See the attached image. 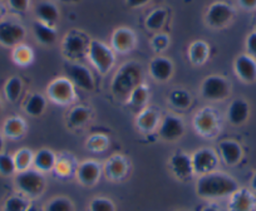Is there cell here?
I'll return each instance as SVG.
<instances>
[{"instance_id": "obj_7", "label": "cell", "mask_w": 256, "mask_h": 211, "mask_svg": "<svg viewBox=\"0 0 256 211\" xmlns=\"http://www.w3.org/2000/svg\"><path fill=\"white\" fill-rule=\"evenodd\" d=\"M200 94L208 102H222L231 94L230 80L224 76H208L201 83Z\"/></svg>"}, {"instance_id": "obj_53", "label": "cell", "mask_w": 256, "mask_h": 211, "mask_svg": "<svg viewBox=\"0 0 256 211\" xmlns=\"http://www.w3.org/2000/svg\"><path fill=\"white\" fill-rule=\"evenodd\" d=\"M2 110H3V104H2V100H0V114H2Z\"/></svg>"}, {"instance_id": "obj_9", "label": "cell", "mask_w": 256, "mask_h": 211, "mask_svg": "<svg viewBox=\"0 0 256 211\" xmlns=\"http://www.w3.org/2000/svg\"><path fill=\"white\" fill-rule=\"evenodd\" d=\"M235 18V9L231 4L218 0L211 4L205 14V20L214 29H222L228 26Z\"/></svg>"}, {"instance_id": "obj_46", "label": "cell", "mask_w": 256, "mask_h": 211, "mask_svg": "<svg viewBox=\"0 0 256 211\" xmlns=\"http://www.w3.org/2000/svg\"><path fill=\"white\" fill-rule=\"evenodd\" d=\"M150 2H151V0H126V6L131 9H137L147 6Z\"/></svg>"}, {"instance_id": "obj_25", "label": "cell", "mask_w": 256, "mask_h": 211, "mask_svg": "<svg viewBox=\"0 0 256 211\" xmlns=\"http://www.w3.org/2000/svg\"><path fill=\"white\" fill-rule=\"evenodd\" d=\"M26 131H28V124H26V120L20 116L8 117L3 122V127H2V134L4 136V138L13 140V141L23 138Z\"/></svg>"}, {"instance_id": "obj_34", "label": "cell", "mask_w": 256, "mask_h": 211, "mask_svg": "<svg viewBox=\"0 0 256 211\" xmlns=\"http://www.w3.org/2000/svg\"><path fill=\"white\" fill-rule=\"evenodd\" d=\"M167 18H168V12L166 9L156 8L146 16V19H144V26H146L147 30L160 33L161 29L164 26V24H166Z\"/></svg>"}, {"instance_id": "obj_24", "label": "cell", "mask_w": 256, "mask_h": 211, "mask_svg": "<svg viewBox=\"0 0 256 211\" xmlns=\"http://www.w3.org/2000/svg\"><path fill=\"white\" fill-rule=\"evenodd\" d=\"M93 120V111L90 106L76 104L67 114V126L72 130L84 127Z\"/></svg>"}, {"instance_id": "obj_35", "label": "cell", "mask_w": 256, "mask_h": 211, "mask_svg": "<svg viewBox=\"0 0 256 211\" xmlns=\"http://www.w3.org/2000/svg\"><path fill=\"white\" fill-rule=\"evenodd\" d=\"M12 60L16 66L22 68H26L30 66L34 62V52L26 44H19V46H14L13 52H12Z\"/></svg>"}, {"instance_id": "obj_31", "label": "cell", "mask_w": 256, "mask_h": 211, "mask_svg": "<svg viewBox=\"0 0 256 211\" xmlns=\"http://www.w3.org/2000/svg\"><path fill=\"white\" fill-rule=\"evenodd\" d=\"M192 100H194L192 94L184 88H174L167 94V103L171 106L172 108L178 110V111L188 110L192 104Z\"/></svg>"}, {"instance_id": "obj_22", "label": "cell", "mask_w": 256, "mask_h": 211, "mask_svg": "<svg viewBox=\"0 0 256 211\" xmlns=\"http://www.w3.org/2000/svg\"><path fill=\"white\" fill-rule=\"evenodd\" d=\"M218 157L228 166H235L241 161L244 156V151L241 144L235 140H222L218 142Z\"/></svg>"}, {"instance_id": "obj_36", "label": "cell", "mask_w": 256, "mask_h": 211, "mask_svg": "<svg viewBox=\"0 0 256 211\" xmlns=\"http://www.w3.org/2000/svg\"><path fill=\"white\" fill-rule=\"evenodd\" d=\"M23 80L19 76H12L10 78H8V80L4 84V96H6V100L10 103L18 102V100L20 98L22 92H23Z\"/></svg>"}, {"instance_id": "obj_1", "label": "cell", "mask_w": 256, "mask_h": 211, "mask_svg": "<svg viewBox=\"0 0 256 211\" xmlns=\"http://www.w3.org/2000/svg\"><path fill=\"white\" fill-rule=\"evenodd\" d=\"M238 188H240L238 181L232 176L221 172V171H214V172L198 176L195 186L196 195L204 200L228 198Z\"/></svg>"}, {"instance_id": "obj_42", "label": "cell", "mask_w": 256, "mask_h": 211, "mask_svg": "<svg viewBox=\"0 0 256 211\" xmlns=\"http://www.w3.org/2000/svg\"><path fill=\"white\" fill-rule=\"evenodd\" d=\"M90 211H116V205L110 198L104 196H97L90 200L88 205Z\"/></svg>"}, {"instance_id": "obj_5", "label": "cell", "mask_w": 256, "mask_h": 211, "mask_svg": "<svg viewBox=\"0 0 256 211\" xmlns=\"http://www.w3.org/2000/svg\"><path fill=\"white\" fill-rule=\"evenodd\" d=\"M87 58L94 70L102 76L110 72L116 64V53L110 48V46H107L97 39H90Z\"/></svg>"}, {"instance_id": "obj_47", "label": "cell", "mask_w": 256, "mask_h": 211, "mask_svg": "<svg viewBox=\"0 0 256 211\" xmlns=\"http://www.w3.org/2000/svg\"><path fill=\"white\" fill-rule=\"evenodd\" d=\"M238 6L245 10H255L256 9V0H238Z\"/></svg>"}, {"instance_id": "obj_28", "label": "cell", "mask_w": 256, "mask_h": 211, "mask_svg": "<svg viewBox=\"0 0 256 211\" xmlns=\"http://www.w3.org/2000/svg\"><path fill=\"white\" fill-rule=\"evenodd\" d=\"M56 162V154L50 148H40L34 154L33 168L42 174L53 172Z\"/></svg>"}, {"instance_id": "obj_23", "label": "cell", "mask_w": 256, "mask_h": 211, "mask_svg": "<svg viewBox=\"0 0 256 211\" xmlns=\"http://www.w3.org/2000/svg\"><path fill=\"white\" fill-rule=\"evenodd\" d=\"M250 117V104L244 98H235L230 102L226 118L232 126H241L246 124Z\"/></svg>"}, {"instance_id": "obj_44", "label": "cell", "mask_w": 256, "mask_h": 211, "mask_svg": "<svg viewBox=\"0 0 256 211\" xmlns=\"http://www.w3.org/2000/svg\"><path fill=\"white\" fill-rule=\"evenodd\" d=\"M8 6L16 13H26L30 6V0H8Z\"/></svg>"}, {"instance_id": "obj_19", "label": "cell", "mask_w": 256, "mask_h": 211, "mask_svg": "<svg viewBox=\"0 0 256 211\" xmlns=\"http://www.w3.org/2000/svg\"><path fill=\"white\" fill-rule=\"evenodd\" d=\"M228 211H256V196L252 190L240 188L228 196Z\"/></svg>"}, {"instance_id": "obj_29", "label": "cell", "mask_w": 256, "mask_h": 211, "mask_svg": "<svg viewBox=\"0 0 256 211\" xmlns=\"http://www.w3.org/2000/svg\"><path fill=\"white\" fill-rule=\"evenodd\" d=\"M187 57L194 66H204L210 57V46L205 40L192 42L187 50Z\"/></svg>"}, {"instance_id": "obj_40", "label": "cell", "mask_w": 256, "mask_h": 211, "mask_svg": "<svg viewBox=\"0 0 256 211\" xmlns=\"http://www.w3.org/2000/svg\"><path fill=\"white\" fill-rule=\"evenodd\" d=\"M44 211H74V204L67 196H56L46 202Z\"/></svg>"}, {"instance_id": "obj_51", "label": "cell", "mask_w": 256, "mask_h": 211, "mask_svg": "<svg viewBox=\"0 0 256 211\" xmlns=\"http://www.w3.org/2000/svg\"><path fill=\"white\" fill-rule=\"evenodd\" d=\"M26 211H44V210H43V208H39L38 205H34V204H32V205L29 206L28 210H26Z\"/></svg>"}, {"instance_id": "obj_45", "label": "cell", "mask_w": 256, "mask_h": 211, "mask_svg": "<svg viewBox=\"0 0 256 211\" xmlns=\"http://www.w3.org/2000/svg\"><path fill=\"white\" fill-rule=\"evenodd\" d=\"M245 46L248 54L256 60V30L251 32V33L246 36Z\"/></svg>"}, {"instance_id": "obj_32", "label": "cell", "mask_w": 256, "mask_h": 211, "mask_svg": "<svg viewBox=\"0 0 256 211\" xmlns=\"http://www.w3.org/2000/svg\"><path fill=\"white\" fill-rule=\"evenodd\" d=\"M33 28V34L36 36V40L42 44V46H53L58 38V33H56V28L46 24L42 23V22L36 20L32 26Z\"/></svg>"}, {"instance_id": "obj_49", "label": "cell", "mask_w": 256, "mask_h": 211, "mask_svg": "<svg viewBox=\"0 0 256 211\" xmlns=\"http://www.w3.org/2000/svg\"><path fill=\"white\" fill-rule=\"evenodd\" d=\"M6 6H4V4L0 2V22L4 20V16H6Z\"/></svg>"}, {"instance_id": "obj_17", "label": "cell", "mask_w": 256, "mask_h": 211, "mask_svg": "<svg viewBox=\"0 0 256 211\" xmlns=\"http://www.w3.org/2000/svg\"><path fill=\"white\" fill-rule=\"evenodd\" d=\"M103 174L106 178L110 181H118L124 180L130 172V160L127 157L123 156L120 154H114L108 158L102 166Z\"/></svg>"}, {"instance_id": "obj_41", "label": "cell", "mask_w": 256, "mask_h": 211, "mask_svg": "<svg viewBox=\"0 0 256 211\" xmlns=\"http://www.w3.org/2000/svg\"><path fill=\"white\" fill-rule=\"evenodd\" d=\"M0 175L4 178H12L16 175V168L12 154L2 152L0 154Z\"/></svg>"}, {"instance_id": "obj_3", "label": "cell", "mask_w": 256, "mask_h": 211, "mask_svg": "<svg viewBox=\"0 0 256 211\" xmlns=\"http://www.w3.org/2000/svg\"><path fill=\"white\" fill-rule=\"evenodd\" d=\"M222 121L218 111L211 106H205L192 117V127L196 134L206 140H212L220 134Z\"/></svg>"}, {"instance_id": "obj_54", "label": "cell", "mask_w": 256, "mask_h": 211, "mask_svg": "<svg viewBox=\"0 0 256 211\" xmlns=\"http://www.w3.org/2000/svg\"><path fill=\"white\" fill-rule=\"evenodd\" d=\"M176 211H186V210H176Z\"/></svg>"}, {"instance_id": "obj_2", "label": "cell", "mask_w": 256, "mask_h": 211, "mask_svg": "<svg viewBox=\"0 0 256 211\" xmlns=\"http://www.w3.org/2000/svg\"><path fill=\"white\" fill-rule=\"evenodd\" d=\"M144 83V68L140 63L131 60L120 66L110 80V92L118 100L128 98L130 93Z\"/></svg>"}, {"instance_id": "obj_13", "label": "cell", "mask_w": 256, "mask_h": 211, "mask_svg": "<svg viewBox=\"0 0 256 211\" xmlns=\"http://www.w3.org/2000/svg\"><path fill=\"white\" fill-rule=\"evenodd\" d=\"M66 72L70 80V82L76 86V88H80L87 92H92L96 88L94 78L92 73L86 66L80 64L78 62H68L66 63Z\"/></svg>"}, {"instance_id": "obj_38", "label": "cell", "mask_w": 256, "mask_h": 211, "mask_svg": "<svg viewBox=\"0 0 256 211\" xmlns=\"http://www.w3.org/2000/svg\"><path fill=\"white\" fill-rule=\"evenodd\" d=\"M110 137L107 134H93L90 136L87 137L84 142V146L88 151L90 152H103L110 147Z\"/></svg>"}, {"instance_id": "obj_30", "label": "cell", "mask_w": 256, "mask_h": 211, "mask_svg": "<svg viewBox=\"0 0 256 211\" xmlns=\"http://www.w3.org/2000/svg\"><path fill=\"white\" fill-rule=\"evenodd\" d=\"M78 164L76 162L74 156L67 152H63L60 154H56V162L54 166L53 172L56 176L62 178H67L70 176H72L73 174H76L77 170Z\"/></svg>"}, {"instance_id": "obj_48", "label": "cell", "mask_w": 256, "mask_h": 211, "mask_svg": "<svg viewBox=\"0 0 256 211\" xmlns=\"http://www.w3.org/2000/svg\"><path fill=\"white\" fill-rule=\"evenodd\" d=\"M202 211H221V208L218 205H215V204H208V205H206L202 208Z\"/></svg>"}, {"instance_id": "obj_14", "label": "cell", "mask_w": 256, "mask_h": 211, "mask_svg": "<svg viewBox=\"0 0 256 211\" xmlns=\"http://www.w3.org/2000/svg\"><path fill=\"white\" fill-rule=\"evenodd\" d=\"M168 168L172 175L178 181H182V182L192 180V178L195 176L194 166H192L191 154H186L184 151L174 152L170 157Z\"/></svg>"}, {"instance_id": "obj_4", "label": "cell", "mask_w": 256, "mask_h": 211, "mask_svg": "<svg viewBox=\"0 0 256 211\" xmlns=\"http://www.w3.org/2000/svg\"><path fill=\"white\" fill-rule=\"evenodd\" d=\"M14 185L19 194L33 200L43 195L46 181L44 174L39 172L36 168H29L23 172H16L14 176Z\"/></svg>"}, {"instance_id": "obj_39", "label": "cell", "mask_w": 256, "mask_h": 211, "mask_svg": "<svg viewBox=\"0 0 256 211\" xmlns=\"http://www.w3.org/2000/svg\"><path fill=\"white\" fill-rule=\"evenodd\" d=\"M32 205L30 198H26L22 194L12 195L4 201L3 211H26Z\"/></svg>"}, {"instance_id": "obj_27", "label": "cell", "mask_w": 256, "mask_h": 211, "mask_svg": "<svg viewBox=\"0 0 256 211\" xmlns=\"http://www.w3.org/2000/svg\"><path fill=\"white\" fill-rule=\"evenodd\" d=\"M150 97H151V92H150V86H147L146 83H141L140 86H137L128 98L126 100V104L132 110H136L137 112L141 111L142 108L148 106Z\"/></svg>"}, {"instance_id": "obj_21", "label": "cell", "mask_w": 256, "mask_h": 211, "mask_svg": "<svg viewBox=\"0 0 256 211\" xmlns=\"http://www.w3.org/2000/svg\"><path fill=\"white\" fill-rule=\"evenodd\" d=\"M234 70L244 83H254L256 80V60L248 53L238 56L234 62Z\"/></svg>"}, {"instance_id": "obj_8", "label": "cell", "mask_w": 256, "mask_h": 211, "mask_svg": "<svg viewBox=\"0 0 256 211\" xmlns=\"http://www.w3.org/2000/svg\"><path fill=\"white\" fill-rule=\"evenodd\" d=\"M90 42V39L82 32L70 30L62 40V52L70 62H77L87 57Z\"/></svg>"}, {"instance_id": "obj_20", "label": "cell", "mask_w": 256, "mask_h": 211, "mask_svg": "<svg viewBox=\"0 0 256 211\" xmlns=\"http://www.w3.org/2000/svg\"><path fill=\"white\" fill-rule=\"evenodd\" d=\"M174 72V66L170 58L157 56L150 62L148 73L154 80L158 83L168 82Z\"/></svg>"}, {"instance_id": "obj_50", "label": "cell", "mask_w": 256, "mask_h": 211, "mask_svg": "<svg viewBox=\"0 0 256 211\" xmlns=\"http://www.w3.org/2000/svg\"><path fill=\"white\" fill-rule=\"evenodd\" d=\"M250 188H251V190H252V191H256V171H255V174L252 175V178H251Z\"/></svg>"}, {"instance_id": "obj_43", "label": "cell", "mask_w": 256, "mask_h": 211, "mask_svg": "<svg viewBox=\"0 0 256 211\" xmlns=\"http://www.w3.org/2000/svg\"><path fill=\"white\" fill-rule=\"evenodd\" d=\"M170 46V36L164 33H156L154 38L151 39V46L154 52L161 53L164 52Z\"/></svg>"}, {"instance_id": "obj_52", "label": "cell", "mask_w": 256, "mask_h": 211, "mask_svg": "<svg viewBox=\"0 0 256 211\" xmlns=\"http://www.w3.org/2000/svg\"><path fill=\"white\" fill-rule=\"evenodd\" d=\"M4 148V136L2 134V131H0V154L3 152Z\"/></svg>"}, {"instance_id": "obj_10", "label": "cell", "mask_w": 256, "mask_h": 211, "mask_svg": "<svg viewBox=\"0 0 256 211\" xmlns=\"http://www.w3.org/2000/svg\"><path fill=\"white\" fill-rule=\"evenodd\" d=\"M191 160L192 166H194V172L198 176L218 171V164H220L218 154L211 147H201V148L196 150L191 154Z\"/></svg>"}, {"instance_id": "obj_12", "label": "cell", "mask_w": 256, "mask_h": 211, "mask_svg": "<svg viewBox=\"0 0 256 211\" xmlns=\"http://www.w3.org/2000/svg\"><path fill=\"white\" fill-rule=\"evenodd\" d=\"M184 130L186 127L184 120L177 114H168L161 118L157 134L162 141L174 142L184 136Z\"/></svg>"}, {"instance_id": "obj_26", "label": "cell", "mask_w": 256, "mask_h": 211, "mask_svg": "<svg viewBox=\"0 0 256 211\" xmlns=\"http://www.w3.org/2000/svg\"><path fill=\"white\" fill-rule=\"evenodd\" d=\"M34 14L36 16V20L56 28V24L59 20V9L56 4L50 2H40L34 8Z\"/></svg>"}, {"instance_id": "obj_15", "label": "cell", "mask_w": 256, "mask_h": 211, "mask_svg": "<svg viewBox=\"0 0 256 211\" xmlns=\"http://www.w3.org/2000/svg\"><path fill=\"white\" fill-rule=\"evenodd\" d=\"M137 46V36L131 28L120 26L112 33L110 36V48L118 54L131 53Z\"/></svg>"}, {"instance_id": "obj_11", "label": "cell", "mask_w": 256, "mask_h": 211, "mask_svg": "<svg viewBox=\"0 0 256 211\" xmlns=\"http://www.w3.org/2000/svg\"><path fill=\"white\" fill-rule=\"evenodd\" d=\"M26 30L20 23L4 19L0 22V46L6 48H14L23 43Z\"/></svg>"}, {"instance_id": "obj_33", "label": "cell", "mask_w": 256, "mask_h": 211, "mask_svg": "<svg viewBox=\"0 0 256 211\" xmlns=\"http://www.w3.org/2000/svg\"><path fill=\"white\" fill-rule=\"evenodd\" d=\"M23 108L28 116L40 117L46 108V97L42 93H32L24 102Z\"/></svg>"}, {"instance_id": "obj_18", "label": "cell", "mask_w": 256, "mask_h": 211, "mask_svg": "<svg viewBox=\"0 0 256 211\" xmlns=\"http://www.w3.org/2000/svg\"><path fill=\"white\" fill-rule=\"evenodd\" d=\"M102 172V165L98 161L84 160L78 164L77 170H76V178H77L78 182L84 188H93L98 184Z\"/></svg>"}, {"instance_id": "obj_37", "label": "cell", "mask_w": 256, "mask_h": 211, "mask_svg": "<svg viewBox=\"0 0 256 211\" xmlns=\"http://www.w3.org/2000/svg\"><path fill=\"white\" fill-rule=\"evenodd\" d=\"M14 164H16V172H23V171L33 168L34 152L29 150L28 147H22L16 154H13Z\"/></svg>"}, {"instance_id": "obj_16", "label": "cell", "mask_w": 256, "mask_h": 211, "mask_svg": "<svg viewBox=\"0 0 256 211\" xmlns=\"http://www.w3.org/2000/svg\"><path fill=\"white\" fill-rule=\"evenodd\" d=\"M161 114L156 107L147 106L141 111L137 112L136 118H134V126L137 131L141 132L142 134H151L157 132L161 122Z\"/></svg>"}, {"instance_id": "obj_6", "label": "cell", "mask_w": 256, "mask_h": 211, "mask_svg": "<svg viewBox=\"0 0 256 211\" xmlns=\"http://www.w3.org/2000/svg\"><path fill=\"white\" fill-rule=\"evenodd\" d=\"M46 98L62 107H70L77 100V90L68 77H56L46 86Z\"/></svg>"}]
</instances>
